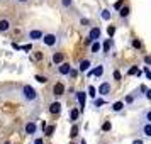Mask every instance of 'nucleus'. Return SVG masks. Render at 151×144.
I'll return each mask as SVG.
<instances>
[{
  "mask_svg": "<svg viewBox=\"0 0 151 144\" xmlns=\"http://www.w3.org/2000/svg\"><path fill=\"white\" fill-rule=\"evenodd\" d=\"M21 98L26 103L32 105V103H36L39 100V93H37L31 85H26V87H22V90H21Z\"/></svg>",
  "mask_w": 151,
  "mask_h": 144,
  "instance_id": "f257e3e1",
  "label": "nucleus"
},
{
  "mask_svg": "<svg viewBox=\"0 0 151 144\" xmlns=\"http://www.w3.org/2000/svg\"><path fill=\"white\" fill-rule=\"evenodd\" d=\"M41 41L44 42L46 46L53 48V46H56V44H58V36H56V34H42Z\"/></svg>",
  "mask_w": 151,
  "mask_h": 144,
  "instance_id": "f03ea898",
  "label": "nucleus"
},
{
  "mask_svg": "<svg viewBox=\"0 0 151 144\" xmlns=\"http://www.w3.org/2000/svg\"><path fill=\"white\" fill-rule=\"evenodd\" d=\"M99 39H100V29H99V27L90 29V32H88V39H87V42L99 41Z\"/></svg>",
  "mask_w": 151,
  "mask_h": 144,
  "instance_id": "7ed1b4c3",
  "label": "nucleus"
},
{
  "mask_svg": "<svg viewBox=\"0 0 151 144\" xmlns=\"http://www.w3.org/2000/svg\"><path fill=\"white\" fill-rule=\"evenodd\" d=\"M109 93H110V83H107V82L100 83V87H99V95L107 97Z\"/></svg>",
  "mask_w": 151,
  "mask_h": 144,
  "instance_id": "20e7f679",
  "label": "nucleus"
},
{
  "mask_svg": "<svg viewBox=\"0 0 151 144\" xmlns=\"http://www.w3.org/2000/svg\"><path fill=\"white\" fill-rule=\"evenodd\" d=\"M104 75V66L102 64H97V68H93L92 71H88V76H97V78H100Z\"/></svg>",
  "mask_w": 151,
  "mask_h": 144,
  "instance_id": "39448f33",
  "label": "nucleus"
},
{
  "mask_svg": "<svg viewBox=\"0 0 151 144\" xmlns=\"http://www.w3.org/2000/svg\"><path fill=\"white\" fill-rule=\"evenodd\" d=\"M41 37H42V31H37V29L29 31V39H32V41H39Z\"/></svg>",
  "mask_w": 151,
  "mask_h": 144,
  "instance_id": "423d86ee",
  "label": "nucleus"
},
{
  "mask_svg": "<svg viewBox=\"0 0 151 144\" xmlns=\"http://www.w3.org/2000/svg\"><path fill=\"white\" fill-rule=\"evenodd\" d=\"M53 93H55L56 97H61L63 93H65V85H63V83H56L55 88H53Z\"/></svg>",
  "mask_w": 151,
  "mask_h": 144,
  "instance_id": "0eeeda50",
  "label": "nucleus"
},
{
  "mask_svg": "<svg viewBox=\"0 0 151 144\" xmlns=\"http://www.w3.org/2000/svg\"><path fill=\"white\" fill-rule=\"evenodd\" d=\"M49 112H51V114H60V112H61V103L53 102L51 105H49Z\"/></svg>",
  "mask_w": 151,
  "mask_h": 144,
  "instance_id": "6e6552de",
  "label": "nucleus"
},
{
  "mask_svg": "<svg viewBox=\"0 0 151 144\" xmlns=\"http://www.w3.org/2000/svg\"><path fill=\"white\" fill-rule=\"evenodd\" d=\"M10 29V21L9 19H2L0 21V32H7Z\"/></svg>",
  "mask_w": 151,
  "mask_h": 144,
  "instance_id": "1a4fd4ad",
  "label": "nucleus"
},
{
  "mask_svg": "<svg viewBox=\"0 0 151 144\" xmlns=\"http://www.w3.org/2000/svg\"><path fill=\"white\" fill-rule=\"evenodd\" d=\"M70 69H71L70 63H61V64H60V68H58V71H60V75H68Z\"/></svg>",
  "mask_w": 151,
  "mask_h": 144,
  "instance_id": "9d476101",
  "label": "nucleus"
},
{
  "mask_svg": "<svg viewBox=\"0 0 151 144\" xmlns=\"http://www.w3.org/2000/svg\"><path fill=\"white\" fill-rule=\"evenodd\" d=\"M88 68H90V59H83V61H80V66H78V69H80L82 73L88 71Z\"/></svg>",
  "mask_w": 151,
  "mask_h": 144,
  "instance_id": "9b49d317",
  "label": "nucleus"
},
{
  "mask_svg": "<svg viewBox=\"0 0 151 144\" xmlns=\"http://www.w3.org/2000/svg\"><path fill=\"white\" fill-rule=\"evenodd\" d=\"M76 98H78V102H80V105H82V110H83V107H85V102H87V95H85V92H78V93H76Z\"/></svg>",
  "mask_w": 151,
  "mask_h": 144,
  "instance_id": "f8f14e48",
  "label": "nucleus"
},
{
  "mask_svg": "<svg viewBox=\"0 0 151 144\" xmlns=\"http://www.w3.org/2000/svg\"><path fill=\"white\" fill-rule=\"evenodd\" d=\"M34 132H36V124L34 122H27V124H26V134L32 136Z\"/></svg>",
  "mask_w": 151,
  "mask_h": 144,
  "instance_id": "ddd939ff",
  "label": "nucleus"
},
{
  "mask_svg": "<svg viewBox=\"0 0 151 144\" xmlns=\"http://www.w3.org/2000/svg\"><path fill=\"white\" fill-rule=\"evenodd\" d=\"M143 134L146 137H151V122H144L143 125Z\"/></svg>",
  "mask_w": 151,
  "mask_h": 144,
  "instance_id": "4468645a",
  "label": "nucleus"
},
{
  "mask_svg": "<svg viewBox=\"0 0 151 144\" xmlns=\"http://www.w3.org/2000/svg\"><path fill=\"white\" fill-rule=\"evenodd\" d=\"M127 75H129V76H132V75H137V76H139V75H141V69L137 68V66H131V68L127 69Z\"/></svg>",
  "mask_w": 151,
  "mask_h": 144,
  "instance_id": "2eb2a0df",
  "label": "nucleus"
},
{
  "mask_svg": "<svg viewBox=\"0 0 151 144\" xmlns=\"http://www.w3.org/2000/svg\"><path fill=\"white\" fill-rule=\"evenodd\" d=\"M93 44H92V53L93 54H97V53H100V42L99 41H92Z\"/></svg>",
  "mask_w": 151,
  "mask_h": 144,
  "instance_id": "dca6fc26",
  "label": "nucleus"
},
{
  "mask_svg": "<svg viewBox=\"0 0 151 144\" xmlns=\"http://www.w3.org/2000/svg\"><path fill=\"white\" fill-rule=\"evenodd\" d=\"M61 61H63V54L61 53H55V54H53V63L58 64V63H61Z\"/></svg>",
  "mask_w": 151,
  "mask_h": 144,
  "instance_id": "f3484780",
  "label": "nucleus"
},
{
  "mask_svg": "<svg viewBox=\"0 0 151 144\" xmlns=\"http://www.w3.org/2000/svg\"><path fill=\"white\" fill-rule=\"evenodd\" d=\"M119 15H121L122 19H124V17H127V15H129V9H127V7H121V9H119Z\"/></svg>",
  "mask_w": 151,
  "mask_h": 144,
  "instance_id": "a211bd4d",
  "label": "nucleus"
},
{
  "mask_svg": "<svg viewBox=\"0 0 151 144\" xmlns=\"http://www.w3.org/2000/svg\"><path fill=\"white\" fill-rule=\"evenodd\" d=\"M122 109H124L122 102H116L114 105H112V110H114V112H119V110H122Z\"/></svg>",
  "mask_w": 151,
  "mask_h": 144,
  "instance_id": "6ab92c4d",
  "label": "nucleus"
},
{
  "mask_svg": "<svg viewBox=\"0 0 151 144\" xmlns=\"http://www.w3.org/2000/svg\"><path fill=\"white\" fill-rule=\"evenodd\" d=\"M110 48H112V41H110V39H107V41H105V44H104V53L107 54V53L110 51Z\"/></svg>",
  "mask_w": 151,
  "mask_h": 144,
  "instance_id": "aec40b11",
  "label": "nucleus"
},
{
  "mask_svg": "<svg viewBox=\"0 0 151 144\" xmlns=\"http://www.w3.org/2000/svg\"><path fill=\"white\" fill-rule=\"evenodd\" d=\"M34 80L37 83H48V78H46V76H41V75H36Z\"/></svg>",
  "mask_w": 151,
  "mask_h": 144,
  "instance_id": "412c9836",
  "label": "nucleus"
},
{
  "mask_svg": "<svg viewBox=\"0 0 151 144\" xmlns=\"http://www.w3.org/2000/svg\"><path fill=\"white\" fill-rule=\"evenodd\" d=\"M78 115H80V112H78V110H71V112H70V117H71V120H76V119H78Z\"/></svg>",
  "mask_w": 151,
  "mask_h": 144,
  "instance_id": "4be33fe9",
  "label": "nucleus"
},
{
  "mask_svg": "<svg viewBox=\"0 0 151 144\" xmlns=\"http://www.w3.org/2000/svg\"><path fill=\"white\" fill-rule=\"evenodd\" d=\"M143 122H151V112H150V110H148V112H144Z\"/></svg>",
  "mask_w": 151,
  "mask_h": 144,
  "instance_id": "5701e85b",
  "label": "nucleus"
},
{
  "mask_svg": "<svg viewBox=\"0 0 151 144\" xmlns=\"http://www.w3.org/2000/svg\"><path fill=\"white\" fill-rule=\"evenodd\" d=\"M70 136H71V137H76V136H78V125H76V124L73 125V127H71V132H70Z\"/></svg>",
  "mask_w": 151,
  "mask_h": 144,
  "instance_id": "b1692460",
  "label": "nucleus"
},
{
  "mask_svg": "<svg viewBox=\"0 0 151 144\" xmlns=\"http://www.w3.org/2000/svg\"><path fill=\"white\" fill-rule=\"evenodd\" d=\"M100 15H102L104 21H109V19H110V12H109V10H102V14H100Z\"/></svg>",
  "mask_w": 151,
  "mask_h": 144,
  "instance_id": "393cba45",
  "label": "nucleus"
},
{
  "mask_svg": "<svg viewBox=\"0 0 151 144\" xmlns=\"http://www.w3.org/2000/svg\"><path fill=\"white\" fill-rule=\"evenodd\" d=\"M88 95H90V97H97V90H95V87H92V85L88 87Z\"/></svg>",
  "mask_w": 151,
  "mask_h": 144,
  "instance_id": "a878e982",
  "label": "nucleus"
},
{
  "mask_svg": "<svg viewBox=\"0 0 151 144\" xmlns=\"http://www.w3.org/2000/svg\"><path fill=\"white\" fill-rule=\"evenodd\" d=\"M71 4H73V0H61V5L63 7H71Z\"/></svg>",
  "mask_w": 151,
  "mask_h": 144,
  "instance_id": "bb28decb",
  "label": "nucleus"
},
{
  "mask_svg": "<svg viewBox=\"0 0 151 144\" xmlns=\"http://www.w3.org/2000/svg\"><path fill=\"white\" fill-rule=\"evenodd\" d=\"M53 132H55V125H49V127H46V136H53Z\"/></svg>",
  "mask_w": 151,
  "mask_h": 144,
  "instance_id": "cd10ccee",
  "label": "nucleus"
},
{
  "mask_svg": "<svg viewBox=\"0 0 151 144\" xmlns=\"http://www.w3.org/2000/svg\"><path fill=\"white\" fill-rule=\"evenodd\" d=\"M102 130H104V132H107V130H110V122H109V120H107V122H104Z\"/></svg>",
  "mask_w": 151,
  "mask_h": 144,
  "instance_id": "c85d7f7f",
  "label": "nucleus"
},
{
  "mask_svg": "<svg viewBox=\"0 0 151 144\" xmlns=\"http://www.w3.org/2000/svg\"><path fill=\"white\" fill-rule=\"evenodd\" d=\"M114 32H116V27H112V26H109V29H107V34H109L110 37H112V36H114Z\"/></svg>",
  "mask_w": 151,
  "mask_h": 144,
  "instance_id": "c756f323",
  "label": "nucleus"
},
{
  "mask_svg": "<svg viewBox=\"0 0 151 144\" xmlns=\"http://www.w3.org/2000/svg\"><path fill=\"white\" fill-rule=\"evenodd\" d=\"M19 49H22V51H31L32 46H31V44H26V46H19Z\"/></svg>",
  "mask_w": 151,
  "mask_h": 144,
  "instance_id": "7c9ffc66",
  "label": "nucleus"
},
{
  "mask_svg": "<svg viewBox=\"0 0 151 144\" xmlns=\"http://www.w3.org/2000/svg\"><path fill=\"white\" fill-rule=\"evenodd\" d=\"M93 103H95V107H100V105H104L105 102H104L102 98H95V102H93Z\"/></svg>",
  "mask_w": 151,
  "mask_h": 144,
  "instance_id": "2f4dec72",
  "label": "nucleus"
},
{
  "mask_svg": "<svg viewBox=\"0 0 151 144\" xmlns=\"http://www.w3.org/2000/svg\"><path fill=\"white\" fill-rule=\"evenodd\" d=\"M121 7H122V0H119V2L114 4V9H121Z\"/></svg>",
  "mask_w": 151,
  "mask_h": 144,
  "instance_id": "473e14b6",
  "label": "nucleus"
},
{
  "mask_svg": "<svg viewBox=\"0 0 151 144\" xmlns=\"http://www.w3.org/2000/svg\"><path fill=\"white\" fill-rule=\"evenodd\" d=\"M144 75H146V78H151V73H150V69H148V66H144Z\"/></svg>",
  "mask_w": 151,
  "mask_h": 144,
  "instance_id": "72a5a7b5",
  "label": "nucleus"
},
{
  "mask_svg": "<svg viewBox=\"0 0 151 144\" xmlns=\"http://www.w3.org/2000/svg\"><path fill=\"white\" fill-rule=\"evenodd\" d=\"M132 46H134L136 49H139V48H141V42H139V41H132Z\"/></svg>",
  "mask_w": 151,
  "mask_h": 144,
  "instance_id": "f704fd0d",
  "label": "nucleus"
},
{
  "mask_svg": "<svg viewBox=\"0 0 151 144\" xmlns=\"http://www.w3.org/2000/svg\"><path fill=\"white\" fill-rule=\"evenodd\" d=\"M114 78H116V80H121L122 76H121V73H119V71H114Z\"/></svg>",
  "mask_w": 151,
  "mask_h": 144,
  "instance_id": "c9c22d12",
  "label": "nucleus"
},
{
  "mask_svg": "<svg viewBox=\"0 0 151 144\" xmlns=\"http://www.w3.org/2000/svg\"><path fill=\"white\" fill-rule=\"evenodd\" d=\"M132 100H134V97H132V95L126 97V103H131V102H132Z\"/></svg>",
  "mask_w": 151,
  "mask_h": 144,
  "instance_id": "e433bc0d",
  "label": "nucleus"
},
{
  "mask_svg": "<svg viewBox=\"0 0 151 144\" xmlns=\"http://www.w3.org/2000/svg\"><path fill=\"white\" fill-rule=\"evenodd\" d=\"M144 63H146V64H150V63H151V56H146V58H144Z\"/></svg>",
  "mask_w": 151,
  "mask_h": 144,
  "instance_id": "4c0bfd02",
  "label": "nucleus"
},
{
  "mask_svg": "<svg viewBox=\"0 0 151 144\" xmlns=\"http://www.w3.org/2000/svg\"><path fill=\"white\" fill-rule=\"evenodd\" d=\"M44 129H46V122L42 120V122H41V130H44Z\"/></svg>",
  "mask_w": 151,
  "mask_h": 144,
  "instance_id": "58836bf2",
  "label": "nucleus"
},
{
  "mask_svg": "<svg viewBox=\"0 0 151 144\" xmlns=\"http://www.w3.org/2000/svg\"><path fill=\"white\" fill-rule=\"evenodd\" d=\"M134 144H143V141H134Z\"/></svg>",
  "mask_w": 151,
  "mask_h": 144,
  "instance_id": "ea45409f",
  "label": "nucleus"
},
{
  "mask_svg": "<svg viewBox=\"0 0 151 144\" xmlns=\"http://www.w3.org/2000/svg\"><path fill=\"white\" fill-rule=\"evenodd\" d=\"M17 2H27V0H17Z\"/></svg>",
  "mask_w": 151,
  "mask_h": 144,
  "instance_id": "a19ab883",
  "label": "nucleus"
},
{
  "mask_svg": "<svg viewBox=\"0 0 151 144\" xmlns=\"http://www.w3.org/2000/svg\"><path fill=\"white\" fill-rule=\"evenodd\" d=\"M82 144H87V143H85V141H82Z\"/></svg>",
  "mask_w": 151,
  "mask_h": 144,
  "instance_id": "79ce46f5",
  "label": "nucleus"
},
{
  "mask_svg": "<svg viewBox=\"0 0 151 144\" xmlns=\"http://www.w3.org/2000/svg\"><path fill=\"white\" fill-rule=\"evenodd\" d=\"M5 144H12V143H5Z\"/></svg>",
  "mask_w": 151,
  "mask_h": 144,
  "instance_id": "37998d69",
  "label": "nucleus"
}]
</instances>
